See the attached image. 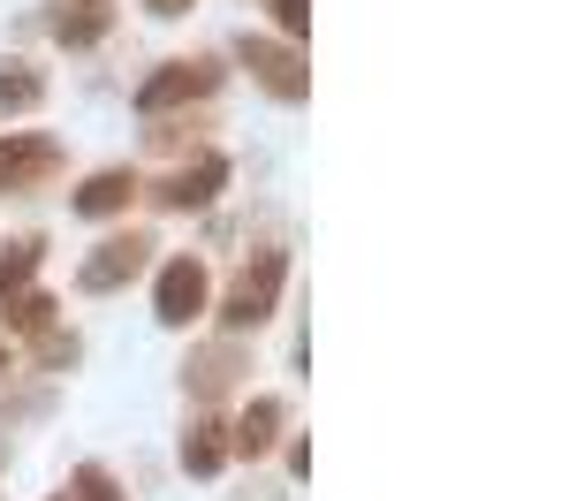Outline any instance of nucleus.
<instances>
[{
    "mask_svg": "<svg viewBox=\"0 0 569 501\" xmlns=\"http://www.w3.org/2000/svg\"><path fill=\"white\" fill-rule=\"evenodd\" d=\"M69 501H122V487H114L99 463H84V471H77V487H69Z\"/></svg>",
    "mask_w": 569,
    "mask_h": 501,
    "instance_id": "nucleus-16",
    "label": "nucleus"
},
{
    "mask_svg": "<svg viewBox=\"0 0 569 501\" xmlns=\"http://www.w3.org/2000/svg\"><path fill=\"white\" fill-rule=\"evenodd\" d=\"M39 358L46 364H77V334H61V327H53V334L39 342Z\"/></svg>",
    "mask_w": 569,
    "mask_h": 501,
    "instance_id": "nucleus-18",
    "label": "nucleus"
},
{
    "mask_svg": "<svg viewBox=\"0 0 569 501\" xmlns=\"http://www.w3.org/2000/svg\"><path fill=\"white\" fill-rule=\"evenodd\" d=\"M61 168V144L39 130H23V137H0V198H16V190H31V182H46Z\"/></svg>",
    "mask_w": 569,
    "mask_h": 501,
    "instance_id": "nucleus-6",
    "label": "nucleus"
},
{
    "mask_svg": "<svg viewBox=\"0 0 569 501\" xmlns=\"http://www.w3.org/2000/svg\"><path fill=\"white\" fill-rule=\"evenodd\" d=\"M0 319H8L16 334H53V327H61V304H53L46 289H23V297H16V304H8Z\"/></svg>",
    "mask_w": 569,
    "mask_h": 501,
    "instance_id": "nucleus-15",
    "label": "nucleus"
},
{
    "mask_svg": "<svg viewBox=\"0 0 569 501\" xmlns=\"http://www.w3.org/2000/svg\"><path fill=\"white\" fill-rule=\"evenodd\" d=\"M220 91V61H168V69H152L144 84H137V114H182V107H198V99H213Z\"/></svg>",
    "mask_w": 569,
    "mask_h": 501,
    "instance_id": "nucleus-2",
    "label": "nucleus"
},
{
    "mask_svg": "<svg viewBox=\"0 0 569 501\" xmlns=\"http://www.w3.org/2000/svg\"><path fill=\"white\" fill-rule=\"evenodd\" d=\"M46 99V77L31 61H0V114H31Z\"/></svg>",
    "mask_w": 569,
    "mask_h": 501,
    "instance_id": "nucleus-12",
    "label": "nucleus"
},
{
    "mask_svg": "<svg viewBox=\"0 0 569 501\" xmlns=\"http://www.w3.org/2000/svg\"><path fill=\"white\" fill-rule=\"evenodd\" d=\"M273 433H281V410L251 403V410H243V425L228 433V455H266V449H273Z\"/></svg>",
    "mask_w": 569,
    "mask_h": 501,
    "instance_id": "nucleus-14",
    "label": "nucleus"
},
{
    "mask_svg": "<svg viewBox=\"0 0 569 501\" xmlns=\"http://www.w3.org/2000/svg\"><path fill=\"white\" fill-rule=\"evenodd\" d=\"M0 372H8V350H0Z\"/></svg>",
    "mask_w": 569,
    "mask_h": 501,
    "instance_id": "nucleus-21",
    "label": "nucleus"
},
{
    "mask_svg": "<svg viewBox=\"0 0 569 501\" xmlns=\"http://www.w3.org/2000/svg\"><path fill=\"white\" fill-rule=\"evenodd\" d=\"M220 190H228V160L220 152H198L190 168H176V176L160 182V206L168 213H190V206H213Z\"/></svg>",
    "mask_w": 569,
    "mask_h": 501,
    "instance_id": "nucleus-7",
    "label": "nucleus"
},
{
    "mask_svg": "<svg viewBox=\"0 0 569 501\" xmlns=\"http://www.w3.org/2000/svg\"><path fill=\"white\" fill-rule=\"evenodd\" d=\"M0 471H8V441H0Z\"/></svg>",
    "mask_w": 569,
    "mask_h": 501,
    "instance_id": "nucleus-20",
    "label": "nucleus"
},
{
    "mask_svg": "<svg viewBox=\"0 0 569 501\" xmlns=\"http://www.w3.org/2000/svg\"><path fill=\"white\" fill-rule=\"evenodd\" d=\"M182 463H190V479H213L220 463H228V425L220 418H198L190 441H182Z\"/></svg>",
    "mask_w": 569,
    "mask_h": 501,
    "instance_id": "nucleus-11",
    "label": "nucleus"
},
{
    "mask_svg": "<svg viewBox=\"0 0 569 501\" xmlns=\"http://www.w3.org/2000/svg\"><path fill=\"white\" fill-rule=\"evenodd\" d=\"M273 16H281L289 39H305V31H311V0H273Z\"/></svg>",
    "mask_w": 569,
    "mask_h": 501,
    "instance_id": "nucleus-17",
    "label": "nucleus"
},
{
    "mask_svg": "<svg viewBox=\"0 0 569 501\" xmlns=\"http://www.w3.org/2000/svg\"><path fill=\"white\" fill-rule=\"evenodd\" d=\"M144 267H152V236H144V228H122V236H107L84 267H77V289H84V297H114V289H130Z\"/></svg>",
    "mask_w": 569,
    "mask_h": 501,
    "instance_id": "nucleus-3",
    "label": "nucleus"
},
{
    "mask_svg": "<svg viewBox=\"0 0 569 501\" xmlns=\"http://www.w3.org/2000/svg\"><path fill=\"white\" fill-rule=\"evenodd\" d=\"M31 273H39V236H23V243H8V251H0V312L31 289Z\"/></svg>",
    "mask_w": 569,
    "mask_h": 501,
    "instance_id": "nucleus-13",
    "label": "nucleus"
},
{
    "mask_svg": "<svg viewBox=\"0 0 569 501\" xmlns=\"http://www.w3.org/2000/svg\"><path fill=\"white\" fill-rule=\"evenodd\" d=\"M281 281H289V259H281V251H259V259L243 267V281L228 289L220 327H228V334H251V327H266V319H273V304H281Z\"/></svg>",
    "mask_w": 569,
    "mask_h": 501,
    "instance_id": "nucleus-1",
    "label": "nucleus"
},
{
    "mask_svg": "<svg viewBox=\"0 0 569 501\" xmlns=\"http://www.w3.org/2000/svg\"><path fill=\"white\" fill-rule=\"evenodd\" d=\"M114 23V0H53V39L61 46H99Z\"/></svg>",
    "mask_w": 569,
    "mask_h": 501,
    "instance_id": "nucleus-10",
    "label": "nucleus"
},
{
    "mask_svg": "<svg viewBox=\"0 0 569 501\" xmlns=\"http://www.w3.org/2000/svg\"><path fill=\"white\" fill-rule=\"evenodd\" d=\"M130 198H137V176L130 168H107V176L77 182V221H122Z\"/></svg>",
    "mask_w": 569,
    "mask_h": 501,
    "instance_id": "nucleus-9",
    "label": "nucleus"
},
{
    "mask_svg": "<svg viewBox=\"0 0 569 501\" xmlns=\"http://www.w3.org/2000/svg\"><path fill=\"white\" fill-rule=\"evenodd\" d=\"M144 8H152V16H190L198 0H144Z\"/></svg>",
    "mask_w": 569,
    "mask_h": 501,
    "instance_id": "nucleus-19",
    "label": "nucleus"
},
{
    "mask_svg": "<svg viewBox=\"0 0 569 501\" xmlns=\"http://www.w3.org/2000/svg\"><path fill=\"white\" fill-rule=\"evenodd\" d=\"M206 312V259H168L160 267V281H152V319L160 327H190V319Z\"/></svg>",
    "mask_w": 569,
    "mask_h": 501,
    "instance_id": "nucleus-5",
    "label": "nucleus"
},
{
    "mask_svg": "<svg viewBox=\"0 0 569 501\" xmlns=\"http://www.w3.org/2000/svg\"><path fill=\"white\" fill-rule=\"evenodd\" d=\"M243 372H251V350H243V342H236V334H228V342H213V350H198V358H190V372H182V380H190V395H198V403H213L220 388H236V380H243Z\"/></svg>",
    "mask_w": 569,
    "mask_h": 501,
    "instance_id": "nucleus-8",
    "label": "nucleus"
},
{
    "mask_svg": "<svg viewBox=\"0 0 569 501\" xmlns=\"http://www.w3.org/2000/svg\"><path fill=\"white\" fill-rule=\"evenodd\" d=\"M236 61L259 77L273 99H289V107H305V91H311V77H305V53L297 46H281V39H236Z\"/></svg>",
    "mask_w": 569,
    "mask_h": 501,
    "instance_id": "nucleus-4",
    "label": "nucleus"
}]
</instances>
